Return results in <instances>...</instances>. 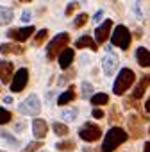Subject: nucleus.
I'll return each mask as SVG.
<instances>
[{
	"label": "nucleus",
	"mask_w": 150,
	"mask_h": 152,
	"mask_svg": "<svg viewBox=\"0 0 150 152\" xmlns=\"http://www.w3.org/2000/svg\"><path fill=\"white\" fill-rule=\"evenodd\" d=\"M130 39H132L130 31H129L125 25H116V27H114V31H113V34H111V43H113L114 47H118V48H122V50H127V48L130 47Z\"/></svg>",
	"instance_id": "20e7f679"
},
{
	"label": "nucleus",
	"mask_w": 150,
	"mask_h": 152,
	"mask_svg": "<svg viewBox=\"0 0 150 152\" xmlns=\"http://www.w3.org/2000/svg\"><path fill=\"white\" fill-rule=\"evenodd\" d=\"M148 86H150V75H145V77H141V81L138 83V86L134 88L132 97H134V99H141V97L145 95V91H146Z\"/></svg>",
	"instance_id": "f3484780"
},
{
	"label": "nucleus",
	"mask_w": 150,
	"mask_h": 152,
	"mask_svg": "<svg viewBox=\"0 0 150 152\" xmlns=\"http://www.w3.org/2000/svg\"><path fill=\"white\" fill-rule=\"evenodd\" d=\"M41 111V102H39V99H38V95H29L23 102H20V106H18V113H22V115H25V116H36L38 113Z\"/></svg>",
	"instance_id": "39448f33"
},
{
	"label": "nucleus",
	"mask_w": 150,
	"mask_h": 152,
	"mask_svg": "<svg viewBox=\"0 0 150 152\" xmlns=\"http://www.w3.org/2000/svg\"><path fill=\"white\" fill-rule=\"evenodd\" d=\"M93 116H95V118H104V111H102V109H95V111H93Z\"/></svg>",
	"instance_id": "473e14b6"
},
{
	"label": "nucleus",
	"mask_w": 150,
	"mask_h": 152,
	"mask_svg": "<svg viewBox=\"0 0 150 152\" xmlns=\"http://www.w3.org/2000/svg\"><path fill=\"white\" fill-rule=\"evenodd\" d=\"M145 109H146V111H148V113H150V99H148V100H146V104H145Z\"/></svg>",
	"instance_id": "e433bc0d"
},
{
	"label": "nucleus",
	"mask_w": 150,
	"mask_h": 152,
	"mask_svg": "<svg viewBox=\"0 0 150 152\" xmlns=\"http://www.w3.org/2000/svg\"><path fill=\"white\" fill-rule=\"evenodd\" d=\"M79 136H81V140H84V141H88V143H93V141L100 140V136H102V129H100L97 124L88 122V124H84V125L81 127Z\"/></svg>",
	"instance_id": "423d86ee"
},
{
	"label": "nucleus",
	"mask_w": 150,
	"mask_h": 152,
	"mask_svg": "<svg viewBox=\"0 0 150 152\" xmlns=\"http://www.w3.org/2000/svg\"><path fill=\"white\" fill-rule=\"evenodd\" d=\"M82 99H88V97H93V84L91 83H82Z\"/></svg>",
	"instance_id": "393cba45"
},
{
	"label": "nucleus",
	"mask_w": 150,
	"mask_h": 152,
	"mask_svg": "<svg viewBox=\"0 0 150 152\" xmlns=\"http://www.w3.org/2000/svg\"><path fill=\"white\" fill-rule=\"evenodd\" d=\"M0 152H4V150H0Z\"/></svg>",
	"instance_id": "58836bf2"
},
{
	"label": "nucleus",
	"mask_w": 150,
	"mask_h": 152,
	"mask_svg": "<svg viewBox=\"0 0 150 152\" xmlns=\"http://www.w3.org/2000/svg\"><path fill=\"white\" fill-rule=\"evenodd\" d=\"M47 38H48V31H47V29H41V31H38V32H36V36H34V45H36V47L43 45Z\"/></svg>",
	"instance_id": "5701e85b"
},
{
	"label": "nucleus",
	"mask_w": 150,
	"mask_h": 152,
	"mask_svg": "<svg viewBox=\"0 0 150 152\" xmlns=\"http://www.w3.org/2000/svg\"><path fill=\"white\" fill-rule=\"evenodd\" d=\"M55 148H57V150H61V152L73 150V148H75V141H71V140H66V141H57V143H55Z\"/></svg>",
	"instance_id": "412c9836"
},
{
	"label": "nucleus",
	"mask_w": 150,
	"mask_h": 152,
	"mask_svg": "<svg viewBox=\"0 0 150 152\" xmlns=\"http://www.w3.org/2000/svg\"><path fill=\"white\" fill-rule=\"evenodd\" d=\"M73 99H75V88H73V86H70L63 95H59L57 104H59V106H66V104H68V102H71Z\"/></svg>",
	"instance_id": "6ab92c4d"
},
{
	"label": "nucleus",
	"mask_w": 150,
	"mask_h": 152,
	"mask_svg": "<svg viewBox=\"0 0 150 152\" xmlns=\"http://www.w3.org/2000/svg\"><path fill=\"white\" fill-rule=\"evenodd\" d=\"M34 32H36L34 25H27V27H22V29H11V31H7V36H9L11 39L18 41V43H23V41H27Z\"/></svg>",
	"instance_id": "6e6552de"
},
{
	"label": "nucleus",
	"mask_w": 150,
	"mask_h": 152,
	"mask_svg": "<svg viewBox=\"0 0 150 152\" xmlns=\"http://www.w3.org/2000/svg\"><path fill=\"white\" fill-rule=\"evenodd\" d=\"M109 102V97L106 95V93H95L93 97H91V104L93 106H104V104H107Z\"/></svg>",
	"instance_id": "aec40b11"
},
{
	"label": "nucleus",
	"mask_w": 150,
	"mask_h": 152,
	"mask_svg": "<svg viewBox=\"0 0 150 152\" xmlns=\"http://www.w3.org/2000/svg\"><path fill=\"white\" fill-rule=\"evenodd\" d=\"M79 115V109H68V111H63V118L64 120H75Z\"/></svg>",
	"instance_id": "bb28decb"
},
{
	"label": "nucleus",
	"mask_w": 150,
	"mask_h": 152,
	"mask_svg": "<svg viewBox=\"0 0 150 152\" xmlns=\"http://www.w3.org/2000/svg\"><path fill=\"white\" fill-rule=\"evenodd\" d=\"M88 15L86 13H81V15H77V16H75V20H73V27L75 29H81V27H84L86 23H88Z\"/></svg>",
	"instance_id": "4be33fe9"
},
{
	"label": "nucleus",
	"mask_w": 150,
	"mask_h": 152,
	"mask_svg": "<svg viewBox=\"0 0 150 152\" xmlns=\"http://www.w3.org/2000/svg\"><path fill=\"white\" fill-rule=\"evenodd\" d=\"M27 83H29V70H27V68L16 70L15 77H13V81H11V91H15V93L22 91V90L27 86Z\"/></svg>",
	"instance_id": "0eeeda50"
},
{
	"label": "nucleus",
	"mask_w": 150,
	"mask_h": 152,
	"mask_svg": "<svg viewBox=\"0 0 150 152\" xmlns=\"http://www.w3.org/2000/svg\"><path fill=\"white\" fill-rule=\"evenodd\" d=\"M77 7H79V2H70V4L66 6L64 15H66V16H71V15H73V11H77Z\"/></svg>",
	"instance_id": "c756f323"
},
{
	"label": "nucleus",
	"mask_w": 150,
	"mask_h": 152,
	"mask_svg": "<svg viewBox=\"0 0 150 152\" xmlns=\"http://www.w3.org/2000/svg\"><path fill=\"white\" fill-rule=\"evenodd\" d=\"M20 2H32V0H20Z\"/></svg>",
	"instance_id": "4c0bfd02"
},
{
	"label": "nucleus",
	"mask_w": 150,
	"mask_h": 152,
	"mask_svg": "<svg viewBox=\"0 0 150 152\" xmlns=\"http://www.w3.org/2000/svg\"><path fill=\"white\" fill-rule=\"evenodd\" d=\"M127 138H129V134H127L123 129L113 127V129L107 131V134H106V138H104V141H102L100 150H102V152H113L116 147H120L122 143H125Z\"/></svg>",
	"instance_id": "f257e3e1"
},
{
	"label": "nucleus",
	"mask_w": 150,
	"mask_h": 152,
	"mask_svg": "<svg viewBox=\"0 0 150 152\" xmlns=\"http://www.w3.org/2000/svg\"><path fill=\"white\" fill-rule=\"evenodd\" d=\"M102 18H104V11L100 9V11H97V13H95V16H93V22H95V23H100V22H102Z\"/></svg>",
	"instance_id": "7c9ffc66"
},
{
	"label": "nucleus",
	"mask_w": 150,
	"mask_h": 152,
	"mask_svg": "<svg viewBox=\"0 0 150 152\" xmlns=\"http://www.w3.org/2000/svg\"><path fill=\"white\" fill-rule=\"evenodd\" d=\"M47 131H48V125H47V122H45V120H41V118L32 120V132H34V136H36V138L43 140V138L47 136Z\"/></svg>",
	"instance_id": "2eb2a0df"
},
{
	"label": "nucleus",
	"mask_w": 150,
	"mask_h": 152,
	"mask_svg": "<svg viewBox=\"0 0 150 152\" xmlns=\"http://www.w3.org/2000/svg\"><path fill=\"white\" fill-rule=\"evenodd\" d=\"M143 152H150V141H146V143H145V147H143Z\"/></svg>",
	"instance_id": "f704fd0d"
},
{
	"label": "nucleus",
	"mask_w": 150,
	"mask_h": 152,
	"mask_svg": "<svg viewBox=\"0 0 150 152\" xmlns=\"http://www.w3.org/2000/svg\"><path fill=\"white\" fill-rule=\"evenodd\" d=\"M68 41H70V34H68V32H61V34H57V36L47 45V57H48V59H55V57H59V54L66 48Z\"/></svg>",
	"instance_id": "7ed1b4c3"
},
{
	"label": "nucleus",
	"mask_w": 150,
	"mask_h": 152,
	"mask_svg": "<svg viewBox=\"0 0 150 152\" xmlns=\"http://www.w3.org/2000/svg\"><path fill=\"white\" fill-rule=\"evenodd\" d=\"M13 77H15V66H13V63L0 59V81H2V84L11 83Z\"/></svg>",
	"instance_id": "9d476101"
},
{
	"label": "nucleus",
	"mask_w": 150,
	"mask_h": 152,
	"mask_svg": "<svg viewBox=\"0 0 150 152\" xmlns=\"http://www.w3.org/2000/svg\"><path fill=\"white\" fill-rule=\"evenodd\" d=\"M111 31H113V20H104L102 25H98V27L95 29V39H97V43H98V45H100V43H106L107 38L113 34Z\"/></svg>",
	"instance_id": "1a4fd4ad"
},
{
	"label": "nucleus",
	"mask_w": 150,
	"mask_h": 152,
	"mask_svg": "<svg viewBox=\"0 0 150 152\" xmlns=\"http://www.w3.org/2000/svg\"><path fill=\"white\" fill-rule=\"evenodd\" d=\"M134 13H136V16H139V18H141V11H139V2H136V4H134Z\"/></svg>",
	"instance_id": "72a5a7b5"
},
{
	"label": "nucleus",
	"mask_w": 150,
	"mask_h": 152,
	"mask_svg": "<svg viewBox=\"0 0 150 152\" xmlns=\"http://www.w3.org/2000/svg\"><path fill=\"white\" fill-rule=\"evenodd\" d=\"M23 52H25V48L22 45H18L16 41L15 43H2V45H0V54H2V56H20Z\"/></svg>",
	"instance_id": "f8f14e48"
},
{
	"label": "nucleus",
	"mask_w": 150,
	"mask_h": 152,
	"mask_svg": "<svg viewBox=\"0 0 150 152\" xmlns=\"http://www.w3.org/2000/svg\"><path fill=\"white\" fill-rule=\"evenodd\" d=\"M75 48H90V50L97 52L98 50V43H97V39H93L90 36H81L77 41H75Z\"/></svg>",
	"instance_id": "4468645a"
},
{
	"label": "nucleus",
	"mask_w": 150,
	"mask_h": 152,
	"mask_svg": "<svg viewBox=\"0 0 150 152\" xmlns=\"http://www.w3.org/2000/svg\"><path fill=\"white\" fill-rule=\"evenodd\" d=\"M52 129H54V132L57 134V136H66L70 131H68V127L64 125V124H59V122H55L54 125H52Z\"/></svg>",
	"instance_id": "b1692460"
},
{
	"label": "nucleus",
	"mask_w": 150,
	"mask_h": 152,
	"mask_svg": "<svg viewBox=\"0 0 150 152\" xmlns=\"http://www.w3.org/2000/svg\"><path fill=\"white\" fill-rule=\"evenodd\" d=\"M136 61L139 66L143 68H150V50H146L145 47H139L136 50Z\"/></svg>",
	"instance_id": "dca6fc26"
},
{
	"label": "nucleus",
	"mask_w": 150,
	"mask_h": 152,
	"mask_svg": "<svg viewBox=\"0 0 150 152\" xmlns=\"http://www.w3.org/2000/svg\"><path fill=\"white\" fill-rule=\"evenodd\" d=\"M134 81H136L134 72H132L130 68H122V70L118 72V75H116L114 84H113V91H114V95H123V93L134 84Z\"/></svg>",
	"instance_id": "f03ea898"
},
{
	"label": "nucleus",
	"mask_w": 150,
	"mask_h": 152,
	"mask_svg": "<svg viewBox=\"0 0 150 152\" xmlns=\"http://www.w3.org/2000/svg\"><path fill=\"white\" fill-rule=\"evenodd\" d=\"M9 120H11V113H9L7 109H2V107H0V125L7 124Z\"/></svg>",
	"instance_id": "c85d7f7f"
},
{
	"label": "nucleus",
	"mask_w": 150,
	"mask_h": 152,
	"mask_svg": "<svg viewBox=\"0 0 150 152\" xmlns=\"http://www.w3.org/2000/svg\"><path fill=\"white\" fill-rule=\"evenodd\" d=\"M31 16H32L31 11H23V13H22V22H25V23L31 22Z\"/></svg>",
	"instance_id": "2f4dec72"
},
{
	"label": "nucleus",
	"mask_w": 150,
	"mask_h": 152,
	"mask_svg": "<svg viewBox=\"0 0 150 152\" xmlns=\"http://www.w3.org/2000/svg\"><path fill=\"white\" fill-rule=\"evenodd\" d=\"M4 102H6V104H11V102H13V97H4Z\"/></svg>",
	"instance_id": "c9c22d12"
},
{
	"label": "nucleus",
	"mask_w": 150,
	"mask_h": 152,
	"mask_svg": "<svg viewBox=\"0 0 150 152\" xmlns=\"http://www.w3.org/2000/svg\"><path fill=\"white\" fill-rule=\"evenodd\" d=\"M102 68H104V73L107 75V77H111V75L116 72V68H118V57L109 52V54L102 59Z\"/></svg>",
	"instance_id": "9b49d317"
},
{
	"label": "nucleus",
	"mask_w": 150,
	"mask_h": 152,
	"mask_svg": "<svg viewBox=\"0 0 150 152\" xmlns=\"http://www.w3.org/2000/svg\"><path fill=\"white\" fill-rule=\"evenodd\" d=\"M41 147H43V143H41V141H31V143L22 150V152H36V150H38V148H41Z\"/></svg>",
	"instance_id": "a878e982"
},
{
	"label": "nucleus",
	"mask_w": 150,
	"mask_h": 152,
	"mask_svg": "<svg viewBox=\"0 0 150 152\" xmlns=\"http://www.w3.org/2000/svg\"><path fill=\"white\" fill-rule=\"evenodd\" d=\"M0 138H4L7 143H11V145H18V138H13L9 132H6V131H0Z\"/></svg>",
	"instance_id": "cd10ccee"
},
{
	"label": "nucleus",
	"mask_w": 150,
	"mask_h": 152,
	"mask_svg": "<svg viewBox=\"0 0 150 152\" xmlns=\"http://www.w3.org/2000/svg\"><path fill=\"white\" fill-rule=\"evenodd\" d=\"M73 57H75V52H73V48H64V50L59 54V57H57V61H59V66H61L63 70H68V66L73 63Z\"/></svg>",
	"instance_id": "ddd939ff"
},
{
	"label": "nucleus",
	"mask_w": 150,
	"mask_h": 152,
	"mask_svg": "<svg viewBox=\"0 0 150 152\" xmlns=\"http://www.w3.org/2000/svg\"><path fill=\"white\" fill-rule=\"evenodd\" d=\"M13 18H15V13H13V9H11V7H4V6L0 7V27L11 23V22H13Z\"/></svg>",
	"instance_id": "a211bd4d"
}]
</instances>
